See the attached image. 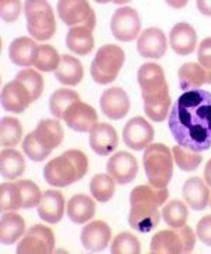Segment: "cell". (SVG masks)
Masks as SVG:
<instances>
[{"mask_svg":"<svg viewBox=\"0 0 211 254\" xmlns=\"http://www.w3.org/2000/svg\"><path fill=\"white\" fill-rule=\"evenodd\" d=\"M0 171L3 178L9 181L17 180L26 171L24 155L17 150H3L0 154Z\"/></svg>","mask_w":211,"mask_h":254,"instance_id":"f546056e","label":"cell"},{"mask_svg":"<svg viewBox=\"0 0 211 254\" xmlns=\"http://www.w3.org/2000/svg\"><path fill=\"white\" fill-rule=\"evenodd\" d=\"M137 79L142 92L144 110L148 118L158 123L166 120L172 99L169 96V86L162 66L155 63L141 65Z\"/></svg>","mask_w":211,"mask_h":254,"instance_id":"7a4b0ae2","label":"cell"},{"mask_svg":"<svg viewBox=\"0 0 211 254\" xmlns=\"http://www.w3.org/2000/svg\"><path fill=\"white\" fill-rule=\"evenodd\" d=\"M107 173L120 185H127L135 180L138 173V163L135 157L128 151H119L110 157L107 163Z\"/></svg>","mask_w":211,"mask_h":254,"instance_id":"5bb4252c","label":"cell"},{"mask_svg":"<svg viewBox=\"0 0 211 254\" xmlns=\"http://www.w3.org/2000/svg\"><path fill=\"white\" fill-rule=\"evenodd\" d=\"M196 235L202 243L211 246V215H206L199 220L196 227Z\"/></svg>","mask_w":211,"mask_h":254,"instance_id":"ee69618b","label":"cell"},{"mask_svg":"<svg viewBox=\"0 0 211 254\" xmlns=\"http://www.w3.org/2000/svg\"><path fill=\"white\" fill-rule=\"evenodd\" d=\"M1 18L6 23H14L21 13V1L19 0H1L0 1Z\"/></svg>","mask_w":211,"mask_h":254,"instance_id":"b9f144b4","label":"cell"},{"mask_svg":"<svg viewBox=\"0 0 211 254\" xmlns=\"http://www.w3.org/2000/svg\"><path fill=\"white\" fill-rule=\"evenodd\" d=\"M210 206H211V195H210Z\"/></svg>","mask_w":211,"mask_h":254,"instance_id":"7dc6e473","label":"cell"},{"mask_svg":"<svg viewBox=\"0 0 211 254\" xmlns=\"http://www.w3.org/2000/svg\"><path fill=\"white\" fill-rule=\"evenodd\" d=\"M26 220L14 212H4L0 220V239L3 245H14L24 235Z\"/></svg>","mask_w":211,"mask_h":254,"instance_id":"484cf974","label":"cell"},{"mask_svg":"<svg viewBox=\"0 0 211 254\" xmlns=\"http://www.w3.org/2000/svg\"><path fill=\"white\" fill-rule=\"evenodd\" d=\"M61 63V57L52 46H38L37 53L34 57V66L38 71L51 72L56 71Z\"/></svg>","mask_w":211,"mask_h":254,"instance_id":"836d02e7","label":"cell"},{"mask_svg":"<svg viewBox=\"0 0 211 254\" xmlns=\"http://www.w3.org/2000/svg\"><path fill=\"white\" fill-rule=\"evenodd\" d=\"M81 98L75 91L71 89H58L49 98V110L55 119H64L66 109L74 105L75 102H79Z\"/></svg>","mask_w":211,"mask_h":254,"instance_id":"1f68e13d","label":"cell"},{"mask_svg":"<svg viewBox=\"0 0 211 254\" xmlns=\"http://www.w3.org/2000/svg\"><path fill=\"white\" fill-rule=\"evenodd\" d=\"M154 136H155L154 127L141 116L128 120L123 130L124 143L135 151H141L147 148L148 145L151 144Z\"/></svg>","mask_w":211,"mask_h":254,"instance_id":"7c38bea8","label":"cell"},{"mask_svg":"<svg viewBox=\"0 0 211 254\" xmlns=\"http://www.w3.org/2000/svg\"><path fill=\"white\" fill-rule=\"evenodd\" d=\"M33 102H36V99L31 92L17 78L4 85L1 91V106L11 113H23Z\"/></svg>","mask_w":211,"mask_h":254,"instance_id":"4fadbf2b","label":"cell"},{"mask_svg":"<svg viewBox=\"0 0 211 254\" xmlns=\"http://www.w3.org/2000/svg\"><path fill=\"white\" fill-rule=\"evenodd\" d=\"M37 48L38 46L34 40L28 37H19L13 40L9 47L10 61L19 66H30L34 64Z\"/></svg>","mask_w":211,"mask_h":254,"instance_id":"d4e9b609","label":"cell"},{"mask_svg":"<svg viewBox=\"0 0 211 254\" xmlns=\"http://www.w3.org/2000/svg\"><path fill=\"white\" fill-rule=\"evenodd\" d=\"M66 213L74 223L83 225L94 216L96 203L90 196L79 193L69 199L66 205Z\"/></svg>","mask_w":211,"mask_h":254,"instance_id":"cb8c5ba5","label":"cell"},{"mask_svg":"<svg viewBox=\"0 0 211 254\" xmlns=\"http://www.w3.org/2000/svg\"><path fill=\"white\" fill-rule=\"evenodd\" d=\"M111 253L113 254H139L141 245L137 236L129 232L120 233L119 236L111 243Z\"/></svg>","mask_w":211,"mask_h":254,"instance_id":"74e56055","label":"cell"},{"mask_svg":"<svg viewBox=\"0 0 211 254\" xmlns=\"http://www.w3.org/2000/svg\"><path fill=\"white\" fill-rule=\"evenodd\" d=\"M23 208V195L17 182H3L0 185L1 212H16Z\"/></svg>","mask_w":211,"mask_h":254,"instance_id":"4dcf8cb0","label":"cell"},{"mask_svg":"<svg viewBox=\"0 0 211 254\" xmlns=\"http://www.w3.org/2000/svg\"><path fill=\"white\" fill-rule=\"evenodd\" d=\"M169 198L168 188H155L151 184L138 185L129 193L128 223L141 233H149L159 225L162 206Z\"/></svg>","mask_w":211,"mask_h":254,"instance_id":"3957f363","label":"cell"},{"mask_svg":"<svg viewBox=\"0 0 211 254\" xmlns=\"http://www.w3.org/2000/svg\"><path fill=\"white\" fill-rule=\"evenodd\" d=\"M24 14L27 18V30L30 36L37 41H46L52 38L56 31L54 10L48 1L28 0L24 4Z\"/></svg>","mask_w":211,"mask_h":254,"instance_id":"8992f818","label":"cell"},{"mask_svg":"<svg viewBox=\"0 0 211 254\" xmlns=\"http://www.w3.org/2000/svg\"><path fill=\"white\" fill-rule=\"evenodd\" d=\"M20 190H21V195H23V209H31L36 208L40 205L42 193L41 190L38 188L37 184L28 180H20L19 182Z\"/></svg>","mask_w":211,"mask_h":254,"instance_id":"f35d334b","label":"cell"},{"mask_svg":"<svg viewBox=\"0 0 211 254\" xmlns=\"http://www.w3.org/2000/svg\"><path fill=\"white\" fill-rule=\"evenodd\" d=\"M179 85L183 92L197 91L203 83H207V71L200 64L187 63L180 66L179 72Z\"/></svg>","mask_w":211,"mask_h":254,"instance_id":"4316f807","label":"cell"},{"mask_svg":"<svg viewBox=\"0 0 211 254\" xmlns=\"http://www.w3.org/2000/svg\"><path fill=\"white\" fill-rule=\"evenodd\" d=\"M116 181L109 174H97L90 181V192L93 198L99 202H109L114 195Z\"/></svg>","mask_w":211,"mask_h":254,"instance_id":"e575fe53","label":"cell"},{"mask_svg":"<svg viewBox=\"0 0 211 254\" xmlns=\"http://www.w3.org/2000/svg\"><path fill=\"white\" fill-rule=\"evenodd\" d=\"M196 6L204 16H211V0H197Z\"/></svg>","mask_w":211,"mask_h":254,"instance_id":"f6af8a7d","label":"cell"},{"mask_svg":"<svg viewBox=\"0 0 211 254\" xmlns=\"http://www.w3.org/2000/svg\"><path fill=\"white\" fill-rule=\"evenodd\" d=\"M81 240L83 247L87 252H93V253L103 252L111 240L110 227L103 220L90 222L82 229Z\"/></svg>","mask_w":211,"mask_h":254,"instance_id":"ac0fdd59","label":"cell"},{"mask_svg":"<svg viewBox=\"0 0 211 254\" xmlns=\"http://www.w3.org/2000/svg\"><path fill=\"white\" fill-rule=\"evenodd\" d=\"M55 76L56 79L64 85L76 86L83 79L82 64L72 55H62L59 66L55 71Z\"/></svg>","mask_w":211,"mask_h":254,"instance_id":"f1b7e54d","label":"cell"},{"mask_svg":"<svg viewBox=\"0 0 211 254\" xmlns=\"http://www.w3.org/2000/svg\"><path fill=\"white\" fill-rule=\"evenodd\" d=\"M66 126L79 133H87L97 125V113L90 105L83 102H75L64 115Z\"/></svg>","mask_w":211,"mask_h":254,"instance_id":"9a60e30c","label":"cell"},{"mask_svg":"<svg viewBox=\"0 0 211 254\" xmlns=\"http://www.w3.org/2000/svg\"><path fill=\"white\" fill-rule=\"evenodd\" d=\"M210 190L207 184L199 177L189 178L183 185V198L189 208L203 210L210 203Z\"/></svg>","mask_w":211,"mask_h":254,"instance_id":"603a6c76","label":"cell"},{"mask_svg":"<svg viewBox=\"0 0 211 254\" xmlns=\"http://www.w3.org/2000/svg\"><path fill=\"white\" fill-rule=\"evenodd\" d=\"M172 153H173V161L182 171H187V173L196 171L203 161V155L200 153L184 148L182 145H174Z\"/></svg>","mask_w":211,"mask_h":254,"instance_id":"d590c367","label":"cell"},{"mask_svg":"<svg viewBox=\"0 0 211 254\" xmlns=\"http://www.w3.org/2000/svg\"><path fill=\"white\" fill-rule=\"evenodd\" d=\"M196 245V235L192 227H172L161 230L151 242L152 254H182L192 253Z\"/></svg>","mask_w":211,"mask_h":254,"instance_id":"ba28073f","label":"cell"},{"mask_svg":"<svg viewBox=\"0 0 211 254\" xmlns=\"http://www.w3.org/2000/svg\"><path fill=\"white\" fill-rule=\"evenodd\" d=\"M66 47L78 55L90 54L94 48L92 28L86 26L71 28L66 36Z\"/></svg>","mask_w":211,"mask_h":254,"instance_id":"83f0119b","label":"cell"},{"mask_svg":"<svg viewBox=\"0 0 211 254\" xmlns=\"http://www.w3.org/2000/svg\"><path fill=\"white\" fill-rule=\"evenodd\" d=\"M16 78L27 86L28 91L31 92L34 99L37 100L41 96V93L44 91V79H42V76L37 71H34V69H23V71H20L16 75Z\"/></svg>","mask_w":211,"mask_h":254,"instance_id":"ab89813d","label":"cell"},{"mask_svg":"<svg viewBox=\"0 0 211 254\" xmlns=\"http://www.w3.org/2000/svg\"><path fill=\"white\" fill-rule=\"evenodd\" d=\"M168 125L177 145L196 153L207 151L211 147L210 92H183L172 106Z\"/></svg>","mask_w":211,"mask_h":254,"instance_id":"6da1fadb","label":"cell"},{"mask_svg":"<svg viewBox=\"0 0 211 254\" xmlns=\"http://www.w3.org/2000/svg\"><path fill=\"white\" fill-rule=\"evenodd\" d=\"M129 98L124 89L110 88L101 93L100 108L103 115L110 120L126 118L129 112Z\"/></svg>","mask_w":211,"mask_h":254,"instance_id":"e0dca14e","label":"cell"},{"mask_svg":"<svg viewBox=\"0 0 211 254\" xmlns=\"http://www.w3.org/2000/svg\"><path fill=\"white\" fill-rule=\"evenodd\" d=\"M126 61V53L116 44H106L96 53L90 66L93 81L99 85H107L117 79Z\"/></svg>","mask_w":211,"mask_h":254,"instance_id":"52a82bcc","label":"cell"},{"mask_svg":"<svg viewBox=\"0 0 211 254\" xmlns=\"http://www.w3.org/2000/svg\"><path fill=\"white\" fill-rule=\"evenodd\" d=\"M89 133V143L96 154L106 157L113 153L119 145V136L116 128L107 123H97Z\"/></svg>","mask_w":211,"mask_h":254,"instance_id":"d6986e66","label":"cell"},{"mask_svg":"<svg viewBox=\"0 0 211 254\" xmlns=\"http://www.w3.org/2000/svg\"><path fill=\"white\" fill-rule=\"evenodd\" d=\"M33 134L36 141L41 145V148L48 154H51V151L62 143L64 128L56 119H45L38 123Z\"/></svg>","mask_w":211,"mask_h":254,"instance_id":"ffe728a7","label":"cell"},{"mask_svg":"<svg viewBox=\"0 0 211 254\" xmlns=\"http://www.w3.org/2000/svg\"><path fill=\"white\" fill-rule=\"evenodd\" d=\"M204 182L211 187V160L207 163L206 168H204Z\"/></svg>","mask_w":211,"mask_h":254,"instance_id":"bcb514c9","label":"cell"},{"mask_svg":"<svg viewBox=\"0 0 211 254\" xmlns=\"http://www.w3.org/2000/svg\"><path fill=\"white\" fill-rule=\"evenodd\" d=\"M162 218L170 227H182L189 218V210L182 200H170L162 209Z\"/></svg>","mask_w":211,"mask_h":254,"instance_id":"8d00e7d4","label":"cell"},{"mask_svg":"<svg viewBox=\"0 0 211 254\" xmlns=\"http://www.w3.org/2000/svg\"><path fill=\"white\" fill-rule=\"evenodd\" d=\"M55 236L48 226L36 225L26 232L17 245V254H48L54 253Z\"/></svg>","mask_w":211,"mask_h":254,"instance_id":"30bf717a","label":"cell"},{"mask_svg":"<svg viewBox=\"0 0 211 254\" xmlns=\"http://www.w3.org/2000/svg\"><path fill=\"white\" fill-rule=\"evenodd\" d=\"M56 9L59 18L71 28L86 26L93 30L96 26L94 10L86 0H61Z\"/></svg>","mask_w":211,"mask_h":254,"instance_id":"9c48e42d","label":"cell"},{"mask_svg":"<svg viewBox=\"0 0 211 254\" xmlns=\"http://www.w3.org/2000/svg\"><path fill=\"white\" fill-rule=\"evenodd\" d=\"M168 43H166L165 33L161 28L151 27L144 30L138 37L137 50L141 57L147 60H159L166 53Z\"/></svg>","mask_w":211,"mask_h":254,"instance_id":"2e32d148","label":"cell"},{"mask_svg":"<svg viewBox=\"0 0 211 254\" xmlns=\"http://www.w3.org/2000/svg\"><path fill=\"white\" fill-rule=\"evenodd\" d=\"M110 27L113 37L117 38L119 41L129 43L138 38L141 31V20L137 10L128 6L116 10V13L111 17Z\"/></svg>","mask_w":211,"mask_h":254,"instance_id":"8fae6325","label":"cell"},{"mask_svg":"<svg viewBox=\"0 0 211 254\" xmlns=\"http://www.w3.org/2000/svg\"><path fill=\"white\" fill-rule=\"evenodd\" d=\"M23 137V127L19 119L7 118L1 119V125H0V141H1V147H16L19 144L20 140Z\"/></svg>","mask_w":211,"mask_h":254,"instance_id":"d6a6232c","label":"cell"},{"mask_svg":"<svg viewBox=\"0 0 211 254\" xmlns=\"http://www.w3.org/2000/svg\"><path fill=\"white\" fill-rule=\"evenodd\" d=\"M23 150H24V154L27 155L28 158H31L33 161H36V163L44 161L46 157L49 155L46 151H44V150L41 148V145L36 141L33 133L27 134L26 138L23 140Z\"/></svg>","mask_w":211,"mask_h":254,"instance_id":"60d3db41","label":"cell"},{"mask_svg":"<svg viewBox=\"0 0 211 254\" xmlns=\"http://www.w3.org/2000/svg\"><path fill=\"white\" fill-rule=\"evenodd\" d=\"M169 44L176 54H192L197 46L196 30L189 23H177L169 34Z\"/></svg>","mask_w":211,"mask_h":254,"instance_id":"7402d4cb","label":"cell"},{"mask_svg":"<svg viewBox=\"0 0 211 254\" xmlns=\"http://www.w3.org/2000/svg\"><path fill=\"white\" fill-rule=\"evenodd\" d=\"M197 58L206 71H211V37L204 38L200 43V47L197 48Z\"/></svg>","mask_w":211,"mask_h":254,"instance_id":"7bdbcfd3","label":"cell"},{"mask_svg":"<svg viewBox=\"0 0 211 254\" xmlns=\"http://www.w3.org/2000/svg\"><path fill=\"white\" fill-rule=\"evenodd\" d=\"M144 170L148 182L155 188H168L173 175V157L165 144H149L144 151Z\"/></svg>","mask_w":211,"mask_h":254,"instance_id":"5b68a950","label":"cell"},{"mask_svg":"<svg viewBox=\"0 0 211 254\" xmlns=\"http://www.w3.org/2000/svg\"><path fill=\"white\" fill-rule=\"evenodd\" d=\"M38 216L46 223H58L64 218L65 199L59 190H48L42 193L41 202L37 206Z\"/></svg>","mask_w":211,"mask_h":254,"instance_id":"44dd1931","label":"cell"},{"mask_svg":"<svg viewBox=\"0 0 211 254\" xmlns=\"http://www.w3.org/2000/svg\"><path fill=\"white\" fill-rule=\"evenodd\" d=\"M89 170V160L81 150H68L46 164L44 168L45 181L56 187L65 188L76 181H81Z\"/></svg>","mask_w":211,"mask_h":254,"instance_id":"277c9868","label":"cell"}]
</instances>
